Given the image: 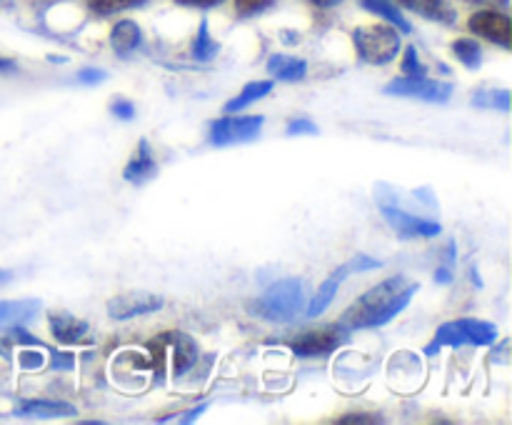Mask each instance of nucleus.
I'll list each match as a JSON object with an SVG mask.
<instances>
[{"mask_svg":"<svg viewBox=\"0 0 512 425\" xmlns=\"http://www.w3.org/2000/svg\"><path fill=\"white\" fill-rule=\"evenodd\" d=\"M420 285L410 283L405 275H393L370 288L368 293L360 295L353 305L343 313L340 325L348 330H363V328H380V325L390 323L398 313L408 308L413 295L418 293Z\"/></svg>","mask_w":512,"mask_h":425,"instance_id":"obj_1","label":"nucleus"},{"mask_svg":"<svg viewBox=\"0 0 512 425\" xmlns=\"http://www.w3.org/2000/svg\"><path fill=\"white\" fill-rule=\"evenodd\" d=\"M305 308V285L300 278H283L250 303V313L270 323H293Z\"/></svg>","mask_w":512,"mask_h":425,"instance_id":"obj_2","label":"nucleus"},{"mask_svg":"<svg viewBox=\"0 0 512 425\" xmlns=\"http://www.w3.org/2000/svg\"><path fill=\"white\" fill-rule=\"evenodd\" d=\"M495 340H498V328L488 320L458 318L435 330L433 343L425 348V353L433 355L440 348H463V345H493Z\"/></svg>","mask_w":512,"mask_h":425,"instance_id":"obj_3","label":"nucleus"},{"mask_svg":"<svg viewBox=\"0 0 512 425\" xmlns=\"http://www.w3.org/2000/svg\"><path fill=\"white\" fill-rule=\"evenodd\" d=\"M353 43L365 63L388 65L400 50V33L393 25H365L355 30Z\"/></svg>","mask_w":512,"mask_h":425,"instance_id":"obj_4","label":"nucleus"},{"mask_svg":"<svg viewBox=\"0 0 512 425\" xmlns=\"http://www.w3.org/2000/svg\"><path fill=\"white\" fill-rule=\"evenodd\" d=\"M378 205H380V213H383V218L390 223V228H393L395 233H398V238H403V240L435 238V235H440V230H443V225H440L438 220L420 218V215H413V213H408V210L400 208L395 195H390V200L380 198L378 195Z\"/></svg>","mask_w":512,"mask_h":425,"instance_id":"obj_5","label":"nucleus"},{"mask_svg":"<svg viewBox=\"0 0 512 425\" xmlns=\"http://www.w3.org/2000/svg\"><path fill=\"white\" fill-rule=\"evenodd\" d=\"M348 333L350 330L343 328L340 323L320 325V328L303 330L293 340H288V348L295 355H300V358H320V355H328L333 350H338L348 340Z\"/></svg>","mask_w":512,"mask_h":425,"instance_id":"obj_6","label":"nucleus"},{"mask_svg":"<svg viewBox=\"0 0 512 425\" xmlns=\"http://www.w3.org/2000/svg\"><path fill=\"white\" fill-rule=\"evenodd\" d=\"M263 128L260 115H233L228 113L225 118L215 120L210 125V143L213 145H235L255 140Z\"/></svg>","mask_w":512,"mask_h":425,"instance_id":"obj_7","label":"nucleus"},{"mask_svg":"<svg viewBox=\"0 0 512 425\" xmlns=\"http://www.w3.org/2000/svg\"><path fill=\"white\" fill-rule=\"evenodd\" d=\"M385 93L388 95H398V98H415V100H425V103H445V100L453 95V85L450 83H440V80L428 78H395L385 85Z\"/></svg>","mask_w":512,"mask_h":425,"instance_id":"obj_8","label":"nucleus"},{"mask_svg":"<svg viewBox=\"0 0 512 425\" xmlns=\"http://www.w3.org/2000/svg\"><path fill=\"white\" fill-rule=\"evenodd\" d=\"M165 300L155 293H120L108 300V315L113 320H130L140 315L158 313Z\"/></svg>","mask_w":512,"mask_h":425,"instance_id":"obj_9","label":"nucleus"},{"mask_svg":"<svg viewBox=\"0 0 512 425\" xmlns=\"http://www.w3.org/2000/svg\"><path fill=\"white\" fill-rule=\"evenodd\" d=\"M468 28L475 35H480V38L493 40V43L503 45V48L512 45L510 18L505 13H498V10H478V13H473L468 20Z\"/></svg>","mask_w":512,"mask_h":425,"instance_id":"obj_10","label":"nucleus"},{"mask_svg":"<svg viewBox=\"0 0 512 425\" xmlns=\"http://www.w3.org/2000/svg\"><path fill=\"white\" fill-rule=\"evenodd\" d=\"M43 308V300L23 298V300H0V330L23 328Z\"/></svg>","mask_w":512,"mask_h":425,"instance_id":"obj_11","label":"nucleus"},{"mask_svg":"<svg viewBox=\"0 0 512 425\" xmlns=\"http://www.w3.org/2000/svg\"><path fill=\"white\" fill-rule=\"evenodd\" d=\"M50 330H53L55 340L63 345H75V343H83L88 338V323L70 313H50L48 318Z\"/></svg>","mask_w":512,"mask_h":425,"instance_id":"obj_12","label":"nucleus"},{"mask_svg":"<svg viewBox=\"0 0 512 425\" xmlns=\"http://www.w3.org/2000/svg\"><path fill=\"white\" fill-rule=\"evenodd\" d=\"M155 170H158V165H155V158H153V148H150L148 140H140L138 148H135L133 158H130V163L125 165L123 170V178L128 180V183H145L148 178H153Z\"/></svg>","mask_w":512,"mask_h":425,"instance_id":"obj_13","label":"nucleus"},{"mask_svg":"<svg viewBox=\"0 0 512 425\" xmlns=\"http://www.w3.org/2000/svg\"><path fill=\"white\" fill-rule=\"evenodd\" d=\"M75 405L60 403V400H23L15 410L20 418H68L75 415Z\"/></svg>","mask_w":512,"mask_h":425,"instance_id":"obj_14","label":"nucleus"},{"mask_svg":"<svg viewBox=\"0 0 512 425\" xmlns=\"http://www.w3.org/2000/svg\"><path fill=\"white\" fill-rule=\"evenodd\" d=\"M348 275H350L348 268H345V265H340V268L335 270V273L330 275V278L325 280V283L320 285L318 290H315L313 300H310L308 308H305V310H308V313H305V315H308V318H318L320 313H325V308H328V305L333 303L335 295H338L340 283H343V280L348 278Z\"/></svg>","mask_w":512,"mask_h":425,"instance_id":"obj_15","label":"nucleus"},{"mask_svg":"<svg viewBox=\"0 0 512 425\" xmlns=\"http://www.w3.org/2000/svg\"><path fill=\"white\" fill-rule=\"evenodd\" d=\"M165 340H168V348L173 350V373L183 375L195 363V358H198L195 343L183 333H168Z\"/></svg>","mask_w":512,"mask_h":425,"instance_id":"obj_16","label":"nucleus"},{"mask_svg":"<svg viewBox=\"0 0 512 425\" xmlns=\"http://www.w3.org/2000/svg\"><path fill=\"white\" fill-rule=\"evenodd\" d=\"M268 73L278 80H303L308 75V63L303 58H293V55H273L268 60Z\"/></svg>","mask_w":512,"mask_h":425,"instance_id":"obj_17","label":"nucleus"},{"mask_svg":"<svg viewBox=\"0 0 512 425\" xmlns=\"http://www.w3.org/2000/svg\"><path fill=\"white\" fill-rule=\"evenodd\" d=\"M140 40H143V33H140L138 23H133V20H120V23H115L113 33H110V45L118 55L133 53Z\"/></svg>","mask_w":512,"mask_h":425,"instance_id":"obj_18","label":"nucleus"},{"mask_svg":"<svg viewBox=\"0 0 512 425\" xmlns=\"http://www.w3.org/2000/svg\"><path fill=\"white\" fill-rule=\"evenodd\" d=\"M270 90H273V80H255V83H248L233 100L225 103V113H240V110L248 108L250 103L265 98Z\"/></svg>","mask_w":512,"mask_h":425,"instance_id":"obj_19","label":"nucleus"},{"mask_svg":"<svg viewBox=\"0 0 512 425\" xmlns=\"http://www.w3.org/2000/svg\"><path fill=\"white\" fill-rule=\"evenodd\" d=\"M398 3L415 10V13H420L423 18L440 20V23H453L455 20V13L448 8L445 0H398Z\"/></svg>","mask_w":512,"mask_h":425,"instance_id":"obj_20","label":"nucleus"},{"mask_svg":"<svg viewBox=\"0 0 512 425\" xmlns=\"http://www.w3.org/2000/svg\"><path fill=\"white\" fill-rule=\"evenodd\" d=\"M360 3H363L365 10L388 20V23L393 25V28H398L400 33H410V23L405 20V15L395 8L393 0H360Z\"/></svg>","mask_w":512,"mask_h":425,"instance_id":"obj_21","label":"nucleus"},{"mask_svg":"<svg viewBox=\"0 0 512 425\" xmlns=\"http://www.w3.org/2000/svg\"><path fill=\"white\" fill-rule=\"evenodd\" d=\"M218 50L220 45L215 43L213 35L208 33V20H203L193 40V58L200 60V63H208V60H213L215 55H218Z\"/></svg>","mask_w":512,"mask_h":425,"instance_id":"obj_22","label":"nucleus"},{"mask_svg":"<svg viewBox=\"0 0 512 425\" xmlns=\"http://www.w3.org/2000/svg\"><path fill=\"white\" fill-rule=\"evenodd\" d=\"M453 55L465 65V68H480L483 63V50L473 38H460L453 43Z\"/></svg>","mask_w":512,"mask_h":425,"instance_id":"obj_23","label":"nucleus"},{"mask_svg":"<svg viewBox=\"0 0 512 425\" xmlns=\"http://www.w3.org/2000/svg\"><path fill=\"white\" fill-rule=\"evenodd\" d=\"M473 105L478 108H493L500 113H508L510 110V93L508 90H478L473 95Z\"/></svg>","mask_w":512,"mask_h":425,"instance_id":"obj_24","label":"nucleus"},{"mask_svg":"<svg viewBox=\"0 0 512 425\" xmlns=\"http://www.w3.org/2000/svg\"><path fill=\"white\" fill-rule=\"evenodd\" d=\"M143 0H88L90 10L98 15H110V13H118V10H128L133 5H140Z\"/></svg>","mask_w":512,"mask_h":425,"instance_id":"obj_25","label":"nucleus"},{"mask_svg":"<svg viewBox=\"0 0 512 425\" xmlns=\"http://www.w3.org/2000/svg\"><path fill=\"white\" fill-rule=\"evenodd\" d=\"M400 70H403L408 78H423V75H425V65L420 63L418 50H415L413 45L405 50V58H403V65H400Z\"/></svg>","mask_w":512,"mask_h":425,"instance_id":"obj_26","label":"nucleus"},{"mask_svg":"<svg viewBox=\"0 0 512 425\" xmlns=\"http://www.w3.org/2000/svg\"><path fill=\"white\" fill-rule=\"evenodd\" d=\"M345 268H348V273H365V270L383 268V263H380L378 258H370V255L358 253V255H353V260H348V263H345Z\"/></svg>","mask_w":512,"mask_h":425,"instance_id":"obj_27","label":"nucleus"},{"mask_svg":"<svg viewBox=\"0 0 512 425\" xmlns=\"http://www.w3.org/2000/svg\"><path fill=\"white\" fill-rule=\"evenodd\" d=\"M270 5H273V0H235V10H238L240 15L263 13Z\"/></svg>","mask_w":512,"mask_h":425,"instance_id":"obj_28","label":"nucleus"},{"mask_svg":"<svg viewBox=\"0 0 512 425\" xmlns=\"http://www.w3.org/2000/svg\"><path fill=\"white\" fill-rule=\"evenodd\" d=\"M318 133V125L308 118H295L288 123V135H313Z\"/></svg>","mask_w":512,"mask_h":425,"instance_id":"obj_29","label":"nucleus"},{"mask_svg":"<svg viewBox=\"0 0 512 425\" xmlns=\"http://www.w3.org/2000/svg\"><path fill=\"white\" fill-rule=\"evenodd\" d=\"M50 365L58 370H68L75 365V355L65 353V350H53V355H50Z\"/></svg>","mask_w":512,"mask_h":425,"instance_id":"obj_30","label":"nucleus"},{"mask_svg":"<svg viewBox=\"0 0 512 425\" xmlns=\"http://www.w3.org/2000/svg\"><path fill=\"white\" fill-rule=\"evenodd\" d=\"M113 115H118L120 120H130L135 115V105L125 98L113 100Z\"/></svg>","mask_w":512,"mask_h":425,"instance_id":"obj_31","label":"nucleus"},{"mask_svg":"<svg viewBox=\"0 0 512 425\" xmlns=\"http://www.w3.org/2000/svg\"><path fill=\"white\" fill-rule=\"evenodd\" d=\"M18 360L25 370L40 368V365H43V353H35V350H23Z\"/></svg>","mask_w":512,"mask_h":425,"instance_id":"obj_32","label":"nucleus"},{"mask_svg":"<svg viewBox=\"0 0 512 425\" xmlns=\"http://www.w3.org/2000/svg\"><path fill=\"white\" fill-rule=\"evenodd\" d=\"M108 78V75L103 73V70H80L78 73V83L83 85H95V83H103V80Z\"/></svg>","mask_w":512,"mask_h":425,"instance_id":"obj_33","label":"nucleus"},{"mask_svg":"<svg viewBox=\"0 0 512 425\" xmlns=\"http://www.w3.org/2000/svg\"><path fill=\"white\" fill-rule=\"evenodd\" d=\"M340 423H383V418H378V415L368 413V415H345V418H340Z\"/></svg>","mask_w":512,"mask_h":425,"instance_id":"obj_34","label":"nucleus"},{"mask_svg":"<svg viewBox=\"0 0 512 425\" xmlns=\"http://www.w3.org/2000/svg\"><path fill=\"white\" fill-rule=\"evenodd\" d=\"M183 5H193V8H213V5L223 3V0H178Z\"/></svg>","mask_w":512,"mask_h":425,"instance_id":"obj_35","label":"nucleus"},{"mask_svg":"<svg viewBox=\"0 0 512 425\" xmlns=\"http://www.w3.org/2000/svg\"><path fill=\"white\" fill-rule=\"evenodd\" d=\"M205 408H208V403L198 405V408H195V410H188V415H183V418H178V423H190V420H195V418H198V415L203 413Z\"/></svg>","mask_w":512,"mask_h":425,"instance_id":"obj_36","label":"nucleus"},{"mask_svg":"<svg viewBox=\"0 0 512 425\" xmlns=\"http://www.w3.org/2000/svg\"><path fill=\"white\" fill-rule=\"evenodd\" d=\"M435 280H438V283H450V280H453V270H450V265H443V268L438 270V275H435Z\"/></svg>","mask_w":512,"mask_h":425,"instance_id":"obj_37","label":"nucleus"},{"mask_svg":"<svg viewBox=\"0 0 512 425\" xmlns=\"http://www.w3.org/2000/svg\"><path fill=\"white\" fill-rule=\"evenodd\" d=\"M15 68H18V65H15V60L3 58V55H0V73H13Z\"/></svg>","mask_w":512,"mask_h":425,"instance_id":"obj_38","label":"nucleus"},{"mask_svg":"<svg viewBox=\"0 0 512 425\" xmlns=\"http://www.w3.org/2000/svg\"><path fill=\"white\" fill-rule=\"evenodd\" d=\"M315 5H320V8H333V5H338L340 0H313Z\"/></svg>","mask_w":512,"mask_h":425,"instance_id":"obj_39","label":"nucleus"},{"mask_svg":"<svg viewBox=\"0 0 512 425\" xmlns=\"http://www.w3.org/2000/svg\"><path fill=\"white\" fill-rule=\"evenodd\" d=\"M5 280H10V273H8V270L0 268V283H5Z\"/></svg>","mask_w":512,"mask_h":425,"instance_id":"obj_40","label":"nucleus"}]
</instances>
